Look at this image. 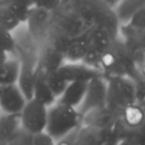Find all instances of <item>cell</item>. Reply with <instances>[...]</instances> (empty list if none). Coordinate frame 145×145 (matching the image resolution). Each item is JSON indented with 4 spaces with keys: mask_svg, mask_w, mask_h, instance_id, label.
<instances>
[{
    "mask_svg": "<svg viewBox=\"0 0 145 145\" xmlns=\"http://www.w3.org/2000/svg\"><path fill=\"white\" fill-rule=\"evenodd\" d=\"M101 70L105 78L112 76H126L136 79L142 76L141 69L134 60L133 54L118 38L111 44L103 54Z\"/></svg>",
    "mask_w": 145,
    "mask_h": 145,
    "instance_id": "1",
    "label": "cell"
},
{
    "mask_svg": "<svg viewBox=\"0 0 145 145\" xmlns=\"http://www.w3.org/2000/svg\"><path fill=\"white\" fill-rule=\"evenodd\" d=\"M81 124V116L77 109L56 102L48 108L45 131L55 140L64 137Z\"/></svg>",
    "mask_w": 145,
    "mask_h": 145,
    "instance_id": "2",
    "label": "cell"
},
{
    "mask_svg": "<svg viewBox=\"0 0 145 145\" xmlns=\"http://www.w3.org/2000/svg\"><path fill=\"white\" fill-rule=\"evenodd\" d=\"M105 106L120 116L126 106L136 103L135 82L126 76L107 77Z\"/></svg>",
    "mask_w": 145,
    "mask_h": 145,
    "instance_id": "3",
    "label": "cell"
},
{
    "mask_svg": "<svg viewBox=\"0 0 145 145\" xmlns=\"http://www.w3.org/2000/svg\"><path fill=\"white\" fill-rule=\"evenodd\" d=\"M52 24L71 38L83 34L91 28L69 2H63L61 7L53 12Z\"/></svg>",
    "mask_w": 145,
    "mask_h": 145,
    "instance_id": "4",
    "label": "cell"
},
{
    "mask_svg": "<svg viewBox=\"0 0 145 145\" xmlns=\"http://www.w3.org/2000/svg\"><path fill=\"white\" fill-rule=\"evenodd\" d=\"M48 107L32 98L27 100L23 110L20 113L21 128L29 134L45 131L47 123Z\"/></svg>",
    "mask_w": 145,
    "mask_h": 145,
    "instance_id": "5",
    "label": "cell"
},
{
    "mask_svg": "<svg viewBox=\"0 0 145 145\" xmlns=\"http://www.w3.org/2000/svg\"><path fill=\"white\" fill-rule=\"evenodd\" d=\"M28 34L34 42L43 46L46 44L52 27V13L37 7H32L25 23Z\"/></svg>",
    "mask_w": 145,
    "mask_h": 145,
    "instance_id": "6",
    "label": "cell"
},
{
    "mask_svg": "<svg viewBox=\"0 0 145 145\" xmlns=\"http://www.w3.org/2000/svg\"><path fill=\"white\" fill-rule=\"evenodd\" d=\"M107 103V79L99 76L87 82L85 96L77 107V111L83 116L89 110L105 106Z\"/></svg>",
    "mask_w": 145,
    "mask_h": 145,
    "instance_id": "7",
    "label": "cell"
},
{
    "mask_svg": "<svg viewBox=\"0 0 145 145\" xmlns=\"http://www.w3.org/2000/svg\"><path fill=\"white\" fill-rule=\"evenodd\" d=\"M58 72L68 83L89 82L93 78L103 76L99 69L89 67L83 62H65Z\"/></svg>",
    "mask_w": 145,
    "mask_h": 145,
    "instance_id": "8",
    "label": "cell"
},
{
    "mask_svg": "<svg viewBox=\"0 0 145 145\" xmlns=\"http://www.w3.org/2000/svg\"><path fill=\"white\" fill-rule=\"evenodd\" d=\"M25 96L20 91L17 84L7 85L0 92V113L6 115H20L25 106Z\"/></svg>",
    "mask_w": 145,
    "mask_h": 145,
    "instance_id": "9",
    "label": "cell"
},
{
    "mask_svg": "<svg viewBox=\"0 0 145 145\" xmlns=\"http://www.w3.org/2000/svg\"><path fill=\"white\" fill-rule=\"evenodd\" d=\"M119 116L107 106L89 110L81 116V124L109 130L115 124Z\"/></svg>",
    "mask_w": 145,
    "mask_h": 145,
    "instance_id": "10",
    "label": "cell"
},
{
    "mask_svg": "<svg viewBox=\"0 0 145 145\" xmlns=\"http://www.w3.org/2000/svg\"><path fill=\"white\" fill-rule=\"evenodd\" d=\"M37 62H33L30 59L20 61V72L17 80V86L25 96L26 100L33 98V90L37 77Z\"/></svg>",
    "mask_w": 145,
    "mask_h": 145,
    "instance_id": "11",
    "label": "cell"
},
{
    "mask_svg": "<svg viewBox=\"0 0 145 145\" xmlns=\"http://www.w3.org/2000/svg\"><path fill=\"white\" fill-rule=\"evenodd\" d=\"M40 56L37 60V66L45 73L57 71L65 62V56L63 52L52 48L49 44H43Z\"/></svg>",
    "mask_w": 145,
    "mask_h": 145,
    "instance_id": "12",
    "label": "cell"
},
{
    "mask_svg": "<svg viewBox=\"0 0 145 145\" xmlns=\"http://www.w3.org/2000/svg\"><path fill=\"white\" fill-rule=\"evenodd\" d=\"M89 31L72 39L70 46L65 52L66 62H81L83 60L91 44Z\"/></svg>",
    "mask_w": 145,
    "mask_h": 145,
    "instance_id": "13",
    "label": "cell"
},
{
    "mask_svg": "<svg viewBox=\"0 0 145 145\" xmlns=\"http://www.w3.org/2000/svg\"><path fill=\"white\" fill-rule=\"evenodd\" d=\"M87 85V82H70L56 102L77 109L83 99Z\"/></svg>",
    "mask_w": 145,
    "mask_h": 145,
    "instance_id": "14",
    "label": "cell"
},
{
    "mask_svg": "<svg viewBox=\"0 0 145 145\" xmlns=\"http://www.w3.org/2000/svg\"><path fill=\"white\" fill-rule=\"evenodd\" d=\"M109 130L81 124L77 131V145H103Z\"/></svg>",
    "mask_w": 145,
    "mask_h": 145,
    "instance_id": "15",
    "label": "cell"
},
{
    "mask_svg": "<svg viewBox=\"0 0 145 145\" xmlns=\"http://www.w3.org/2000/svg\"><path fill=\"white\" fill-rule=\"evenodd\" d=\"M145 8V0H120L113 11L120 25L126 24L134 14Z\"/></svg>",
    "mask_w": 145,
    "mask_h": 145,
    "instance_id": "16",
    "label": "cell"
},
{
    "mask_svg": "<svg viewBox=\"0 0 145 145\" xmlns=\"http://www.w3.org/2000/svg\"><path fill=\"white\" fill-rule=\"evenodd\" d=\"M119 118L129 129L141 128L144 122L143 107L137 103L130 104L123 109Z\"/></svg>",
    "mask_w": 145,
    "mask_h": 145,
    "instance_id": "17",
    "label": "cell"
},
{
    "mask_svg": "<svg viewBox=\"0 0 145 145\" xmlns=\"http://www.w3.org/2000/svg\"><path fill=\"white\" fill-rule=\"evenodd\" d=\"M21 128L19 115H0V143H7Z\"/></svg>",
    "mask_w": 145,
    "mask_h": 145,
    "instance_id": "18",
    "label": "cell"
},
{
    "mask_svg": "<svg viewBox=\"0 0 145 145\" xmlns=\"http://www.w3.org/2000/svg\"><path fill=\"white\" fill-rule=\"evenodd\" d=\"M33 98L36 99L37 101L43 103L44 105H46L48 108L50 106H52L53 104L56 103L57 101L56 97L53 95L52 91H51L48 84H47L46 78H45V73L39 68L38 71H37L35 84H34Z\"/></svg>",
    "mask_w": 145,
    "mask_h": 145,
    "instance_id": "19",
    "label": "cell"
},
{
    "mask_svg": "<svg viewBox=\"0 0 145 145\" xmlns=\"http://www.w3.org/2000/svg\"><path fill=\"white\" fill-rule=\"evenodd\" d=\"M20 72V60L8 58L0 66V86L16 84Z\"/></svg>",
    "mask_w": 145,
    "mask_h": 145,
    "instance_id": "20",
    "label": "cell"
},
{
    "mask_svg": "<svg viewBox=\"0 0 145 145\" xmlns=\"http://www.w3.org/2000/svg\"><path fill=\"white\" fill-rule=\"evenodd\" d=\"M72 39L73 38L68 36L66 33L62 32L58 28L53 26L52 24V27H51L50 33L48 35V39H47L46 44L51 46L52 48L58 50L59 52H63L65 56V52H66L67 48L70 46V42L72 40Z\"/></svg>",
    "mask_w": 145,
    "mask_h": 145,
    "instance_id": "21",
    "label": "cell"
},
{
    "mask_svg": "<svg viewBox=\"0 0 145 145\" xmlns=\"http://www.w3.org/2000/svg\"><path fill=\"white\" fill-rule=\"evenodd\" d=\"M0 4L9 8L24 24L30 9L33 7V0H0Z\"/></svg>",
    "mask_w": 145,
    "mask_h": 145,
    "instance_id": "22",
    "label": "cell"
},
{
    "mask_svg": "<svg viewBox=\"0 0 145 145\" xmlns=\"http://www.w3.org/2000/svg\"><path fill=\"white\" fill-rule=\"evenodd\" d=\"M20 19L6 6L0 4V28L14 32L22 25Z\"/></svg>",
    "mask_w": 145,
    "mask_h": 145,
    "instance_id": "23",
    "label": "cell"
},
{
    "mask_svg": "<svg viewBox=\"0 0 145 145\" xmlns=\"http://www.w3.org/2000/svg\"><path fill=\"white\" fill-rule=\"evenodd\" d=\"M45 73V72H44ZM45 78H46V82L48 84L50 90L52 91L53 95L58 99L63 92L65 91L66 87L68 86L69 83L59 74L58 70L53 71V72L45 73Z\"/></svg>",
    "mask_w": 145,
    "mask_h": 145,
    "instance_id": "24",
    "label": "cell"
},
{
    "mask_svg": "<svg viewBox=\"0 0 145 145\" xmlns=\"http://www.w3.org/2000/svg\"><path fill=\"white\" fill-rule=\"evenodd\" d=\"M17 40L10 31L0 28V50H4L8 54L17 50Z\"/></svg>",
    "mask_w": 145,
    "mask_h": 145,
    "instance_id": "25",
    "label": "cell"
},
{
    "mask_svg": "<svg viewBox=\"0 0 145 145\" xmlns=\"http://www.w3.org/2000/svg\"><path fill=\"white\" fill-rule=\"evenodd\" d=\"M63 0H33V7L40 8L48 12H55L61 7Z\"/></svg>",
    "mask_w": 145,
    "mask_h": 145,
    "instance_id": "26",
    "label": "cell"
},
{
    "mask_svg": "<svg viewBox=\"0 0 145 145\" xmlns=\"http://www.w3.org/2000/svg\"><path fill=\"white\" fill-rule=\"evenodd\" d=\"M31 142L33 145H56V141L46 131L31 134Z\"/></svg>",
    "mask_w": 145,
    "mask_h": 145,
    "instance_id": "27",
    "label": "cell"
},
{
    "mask_svg": "<svg viewBox=\"0 0 145 145\" xmlns=\"http://www.w3.org/2000/svg\"><path fill=\"white\" fill-rule=\"evenodd\" d=\"M10 145H33L31 142V134L20 128L19 131L9 141Z\"/></svg>",
    "mask_w": 145,
    "mask_h": 145,
    "instance_id": "28",
    "label": "cell"
},
{
    "mask_svg": "<svg viewBox=\"0 0 145 145\" xmlns=\"http://www.w3.org/2000/svg\"><path fill=\"white\" fill-rule=\"evenodd\" d=\"M126 24L135 28V29L145 30V8L140 10V11H138L136 14H134L131 19Z\"/></svg>",
    "mask_w": 145,
    "mask_h": 145,
    "instance_id": "29",
    "label": "cell"
},
{
    "mask_svg": "<svg viewBox=\"0 0 145 145\" xmlns=\"http://www.w3.org/2000/svg\"><path fill=\"white\" fill-rule=\"evenodd\" d=\"M77 128L75 130H73V131L70 132V133H68L67 135H65L64 137L57 140L56 145H77Z\"/></svg>",
    "mask_w": 145,
    "mask_h": 145,
    "instance_id": "30",
    "label": "cell"
},
{
    "mask_svg": "<svg viewBox=\"0 0 145 145\" xmlns=\"http://www.w3.org/2000/svg\"><path fill=\"white\" fill-rule=\"evenodd\" d=\"M8 58H9V54H8L7 52H4V50H0V66H1Z\"/></svg>",
    "mask_w": 145,
    "mask_h": 145,
    "instance_id": "31",
    "label": "cell"
},
{
    "mask_svg": "<svg viewBox=\"0 0 145 145\" xmlns=\"http://www.w3.org/2000/svg\"><path fill=\"white\" fill-rule=\"evenodd\" d=\"M101 1L103 2V3L105 4V5H107L109 7L112 8L113 9L114 7H115L116 5H117V3L120 1V0H101Z\"/></svg>",
    "mask_w": 145,
    "mask_h": 145,
    "instance_id": "32",
    "label": "cell"
},
{
    "mask_svg": "<svg viewBox=\"0 0 145 145\" xmlns=\"http://www.w3.org/2000/svg\"><path fill=\"white\" fill-rule=\"evenodd\" d=\"M118 145H132L131 143H130V141L129 140H127V139H124V140H122L121 142H120Z\"/></svg>",
    "mask_w": 145,
    "mask_h": 145,
    "instance_id": "33",
    "label": "cell"
},
{
    "mask_svg": "<svg viewBox=\"0 0 145 145\" xmlns=\"http://www.w3.org/2000/svg\"><path fill=\"white\" fill-rule=\"evenodd\" d=\"M0 145H10L9 142H7V143H0Z\"/></svg>",
    "mask_w": 145,
    "mask_h": 145,
    "instance_id": "34",
    "label": "cell"
},
{
    "mask_svg": "<svg viewBox=\"0 0 145 145\" xmlns=\"http://www.w3.org/2000/svg\"><path fill=\"white\" fill-rule=\"evenodd\" d=\"M64 1H70V0H63V2H64Z\"/></svg>",
    "mask_w": 145,
    "mask_h": 145,
    "instance_id": "35",
    "label": "cell"
},
{
    "mask_svg": "<svg viewBox=\"0 0 145 145\" xmlns=\"http://www.w3.org/2000/svg\"><path fill=\"white\" fill-rule=\"evenodd\" d=\"M1 88H2V87H1V86H0V92H1Z\"/></svg>",
    "mask_w": 145,
    "mask_h": 145,
    "instance_id": "36",
    "label": "cell"
},
{
    "mask_svg": "<svg viewBox=\"0 0 145 145\" xmlns=\"http://www.w3.org/2000/svg\"><path fill=\"white\" fill-rule=\"evenodd\" d=\"M0 115H1V113H0Z\"/></svg>",
    "mask_w": 145,
    "mask_h": 145,
    "instance_id": "37",
    "label": "cell"
}]
</instances>
